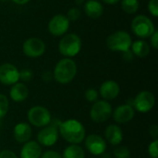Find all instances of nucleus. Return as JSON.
Listing matches in <instances>:
<instances>
[{"instance_id":"obj_1","label":"nucleus","mask_w":158,"mask_h":158,"mask_svg":"<svg viewBox=\"0 0 158 158\" xmlns=\"http://www.w3.org/2000/svg\"><path fill=\"white\" fill-rule=\"evenodd\" d=\"M58 132L62 138L69 143L79 144L85 139V128L81 122L77 119L70 118L60 122Z\"/></svg>"},{"instance_id":"obj_2","label":"nucleus","mask_w":158,"mask_h":158,"mask_svg":"<svg viewBox=\"0 0 158 158\" xmlns=\"http://www.w3.org/2000/svg\"><path fill=\"white\" fill-rule=\"evenodd\" d=\"M77 74V65L71 58L60 59L53 71L54 79L61 84H68L75 78Z\"/></svg>"},{"instance_id":"obj_3","label":"nucleus","mask_w":158,"mask_h":158,"mask_svg":"<svg viewBox=\"0 0 158 158\" xmlns=\"http://www.w3.org/2000/svg\"><path fill=\"white\" fill-rule=\"evenodd\" d=\"M81 49V39L76 33H66L60 39L58 51L65 57L70 58L77 56Z\"/></svg>"},{"instance_id":"obj_4","label":"nucleus","mask_w":158,"mask_h":158,"mask_svg":"<svg viewBox=\"0 0 158 158\" xmlns=\"http://www.w3.org/2000/svg\"><path fill=\"white\" fill-rule=\"evenodd\" d=\"M106 44L111 51L123 53L131 48L132 40L127 31H117L107 36Z\"/></svg>"},{"instance_id":"obj_5","label":"nucleus","mask_w":158,"mask_h":158,"mask_svg":"<svg viewBox=\"0 0 158 158\" xmlns=\"http://www.w3.org/2000/svg\"><path fill=\"white\" fill-rule=\"evenodd\" d=\"M131 31L140 39H146L154 33L156 27L147 16L138 15L131 21Z\"/></svg>"},{"instance_id":"obj_6","label":"nucleus","mask_w":158,"mask_h":158,"mask_svg":"<svg viewBox=\"0 0 158 158\" xmlns=\"http://www.w3.org/2000/svg\"><path fill=\"white\" fill-rule=\"evenodd\" d=\"M28 120L31 125L38 128H44L51 122L50 111L42 106H35L28 111Z\"/></svg>"},{"instance_id":"obj_7","label":"nucleus","mask_w":158,"mask_h":158,"mask_svg":"<svg viewBox=\"0 0 158 158\" xmlns=\"http://www.w3.org/2000/svg\"><path fill=\"white\" fill-rule=\"evenodd\" d=\"M156 100L153 93L149 91L140 92L131 102H128V105L131 106L134 109L141 113H147L153 109Z\"/></svg>"},{"instance_id":"obj_8","label":"nucleus","mask_w":158,"mask_h":158,"mask_svg":"<svg viewBox=\"0 0 158 158\" xmlns=\"http://www.w3.org/2000/svg\"><path fill=\"white\" fill-rule=\"evenodd\" d=\"M56 123H49L47 126L44 127L37 134V143L40 145L44 146H53L58 140L59 132H58V126L59 124L56 125L58 120H56Z\"/></svg>"},{"instance_id":"obj_9","label":"nucleus","mask_w":158,"mask_h":158,"mask_svg":"<svg viewBox=\"0 0 158 158\" xmlns=\"http://www.w3.org/2000/svg\"><path fill=\"white\" fill-rule=\"evenodd\" d=\"M112 115V106L106 100L94 102L90 111V118L95 123H103L106 121Z\"/></svg>"},{"instance_id":"obj_10","label":"nucleus","mask_w":158,"mask_h":158,"mask_svg":"<svg viewBox=\"0 0 158 158\" xmlns=\"http://www.w3.org/2000/svg\"><path fill=\"white\" fill-rule=\"evenodd\" d=\"M23 54L31 58H36L43 56L45 52V44L37 37L27 39L22 44Z\"/></svg>"},{"instance_id":"obj_11","label":"nucleus","mask_w":158,"mask_h":158,"mask_svg":"<svg viewBox=\"0 0 158 158\" xmlns=\"http://www.w3.org/2000/svg\"><path fill=\"white\" fill-rule=\"evenodd\" d=\"M70 25V21L65 15L57 14L55 15L48 22V31L49 32L56 36L60 37L67 33Z\"/></svg>"},{"instance_id":"obj_12","label":"nucleus","mask_w":158,"mask_h":158,"mask_svg":"<svg viewBox=\"0 0 158 158\" xmlns=\"http://www.w3.org/2000/svg\"><path fill=\"white\" fill-rule=\"evenodd\" d=\"M19 80V70L10 63L0 66V82L5 85H13Z\"/></svg>"},{"instance_id":"obj_13","label":"nucleus","mask_w":158,"mask_h":158,"mask_svg":"<svg viewBox=\"0 0 158 158\" xmlns=\"http://www.w3.org/2000/svg\"><path fill=\"white\" fill-rule=\"evenodd\" d=\"M85 147L92 155L101 156L105 154L107 146L103 137L97 134H91L85 138Z\"/></svg>"},{"instance_id":"obj_14","label":"nucleus","mask_w":158,"mask_h":158,"mask_svg":"<svg viewBox=\"0 0 158 158\" xmlns=\"http://www.w3.org/2000/svg\"><path fill=\"white\" fill-rule=\"evenodd\" d=\"M134 115H135L134 108L131 106L125 104V105L118 106L115 109L113 114V118L117 123L124 124L130 122L134 118Z\"/></svg>"},{"instance_id":"obj_15","label":"nucleus","mask_w":158,"mask_h":158,"mask_svg":"<svg viewBox=\"0 0 158 158\" xmlns=\"http://www.w3.org/2000/svg\"><path fill=\"white\" fill-rule=\"evenodd\" d=\"M119 85L115 81H106L102 83L100 87V95L106 100V101H111L118 97L119 94Z\"/></svg>"},{"instance_id":"obj_16","label":"nucleus","mask_w":158,"mask_h":158,"mask_svg":"<svg viewBox=\"0 0 158 158\" xmlns=\"http://www.w3.org/2000/svg\"><path fill=\"white\" fill-rule=\"evenodd\" d=\"M31 133H32L31 128L27 123L20 122L14 127V131H13L14 139L19 143H25L29 142V140L31 137Z\"/></svg>"},{"instance_id":"obj_17","label":"nucleus","mask_w":158,"mask_h":158,"mask_svg":"<svg viewBox=\"0 0 158 158\" xmlns=\"http://www.w3.org/2000/svg\"><path fill=\"white\" fill-rule=\"evenodd\" d=\"M42 147L35 141H29L24 143L20 151V158H40Z\"/></svg>"},{"instance_id":"obj_18","label":"nucleus","mask_w":158,"mask_h":158,"mask_svg":"<svg viewBox=\"0 0 158 158\" xmlns=\"http://www.w3.org/2000/svg\"><path fill=\"white\" fill-rule=\"evenodd\" d=\"M105 137L112 145H118L123 141V132L118 125L111 124L106 127L105 131Z\"/></svg>"},{"instance_id":"obj_19","label":"nucleus","mask_w":158,"mask_h":158,"mask_svg":"<svg viewBox=\"0 0 158 158\" xmlns=\"http://www.w3.org/2000/svg\"><path fill=\"white\" fill-rule=\"evenodd\" d=\"M84 12L89 18L96 19L104 14V6L97 0H87L84 3Z\"/></svg>"},{"instance_id":"obj_20","label":"nucleus","mask_w":158,"mask_h":158,"mask_svg":"<svg viewBox=\"0 0 158 158\" xmlns=\"http://www.w3.org/2000/svg\"><path fill=\"white\" fill-rule=\"evenodd\" d=\"M28 95H29V90L27 86L22 82H16L15 84H13L9 92V96L11 100L17 103L25 101Z\"/></svg>"},{"instance_id":"obj_21","label":"nucleus","mask_w":158,"mask_h":158,"mask_svg":"<svg viewBox=\"0 0 158 158\" xmlns=\"http://www.w3.org/2000/svg\"><path fill=\"white\" fill-rule=\"evenodd\" d=\"M131 48L133 55L138 57H145L150 53V45L143 39L132 42Z\"/></svg>"},{"instance_id":"obj_22","label":"nucleus","mask_w":158,"mask_h":158,"mask_svg":"<svg viewBox=\"0 0 158 158\" xmlns=\"http://www.w3.org/2000/svg\"><path fill=\"white\" fill-rule=\"evenodd\" d=\"M62 158H85V153L80 145L71 144L64 150Z\"/></svg>"},{"instance_id":"obj_23","label":"nucleus","mask_w":158,"mask_h":158,"mask_svg":"<svg viewBox=\"0 0 158 158\" xmlns=\"http://www.w3.org/2000/svg\"><path fill=\"white\" fill-rule=\"evenodd\" d=\"M121 8L127 14H134L138 11L140 6L139 0H120Z\"/></svg>"},{"instance_id":"obj_24","label":"nucleus","mask_w":158,"mask_h":158,"mask_svg":"<svg viewBox=\"0 0 158 158\" xmlns=\"http://www.w3.org/2000/svg\"><path fill=\"white\" fill-rule=\"evenodd\" d=\"M114 156L116 158H130L131 151L126 146H118L114 150Z\"/></svg>"},{"instance_id":"obj_25","label":"nucleus","mask_w":158,"mask_h":158,"mask_svg":"<svg viewBox=\"0 0 158 158\" xmlns=\"http://www.w3.org/2000/svg\"><path fill=\"white\" fill-rule=\"evenodd\" d=\"M8 111V100L6 95L0 94V119L3 118Z\"/></svg>"},{"instance_id":"obj_26","label":"nucleus","mask_w":158,"mask_h":158,"mask_svg":"<svg viewBox=\"0 0 158 158\" xmlns=\"http://www.w3.org/2000/svg\"><path fill=\"white\" fill-rule=\"evenodd\" d=\"M81 15V12L80 8L77 7V6H74V7H71L68 11L66 17L68 18V19L69 21H76V20H78L80 19Z\"/></svg>"},{"instance_id":"obj_27","label":"nucleus","mask_w":158,"mask_h":158,"mask_svg":"<svg viewBox=\"0 0 158 158\" xmlns=\"http://www.w3.org/2000/svg\"><path fill=\"white\" fill-rule=\"evenodd\" d=\"M84 97L88 102H91V103L96 102L98 99V92L94 88H90V89L86 90V92L84 94Z\"/></svg>"},{"instance_id":"obj_28","label":"nucleus","mask_w":158,"mask_h":158,"mask_svg":"<svg viewBox=\"0 0 158 158\" xmlns=\"http://www.w3.org/2000/svg\"><path fill=\"white\" fill-rule=\"evenodd\" d=\"M148 154L152 158L158 157V140H154L148 146Z\"/></svg>"},{"instance_id":"obj_29","label":"nucleus","mask_w":158,"mask_h":158,"mask_svg":"<svg viewBox=\"0 0 158 158\" xmlns=\"http://www.w3.org/2000/svg\"><path fill=\"white\" fill-rule=\"evenodd\" d=\"M147 7L152 16L158 17V0H149Z\"/></svg>"},{"instance_id":"obj_30","label":"nucleus","mask_w":158,"mask_h":158,"mask_svg":"<svg viewBox=\"0 0 158 158\" xmlns=\"http://www.w3.org/2000/svg\"><path fill=\"white\" fill-rule=\"evenodd\" d=\"M33 77V73L29 69H24L19 71V80L22 81H30Z\"/></svg>"},{"instance_id":"obj_31","label":"nucleus","mask_w":158,"mask_h":158,"mask_svg":"<svg viewBox=\"0 0 158 158\" xmlns=\"http://www.w3.org/2000/svg\"><path fill=\"white\" fill-rule=\"evenodd\" d=\"M40 158H62V156L59 153L53 151V150H50V151L44 152Z\"/></svg>"},{"instance_id":"obj_32","label":"nucleus","mask_w":158,"mask_h":158,"mask_svg":"<svg viewBox=\"0 0 158 158\" xmlns=\"http://www.w3.org/2000/svg\"><path fill=\"white\" fill-rule=\"evenodd\" d=\"M150 42H151V45L153 46L154 49H157L158 48V31L156 30L154 31V33L150 36Z\"/></svg>"},{"instance_id":"obj_33","label":"nucleus","mask_w":158,"mask_h":158,"mask_svg":"<svg viewBox=\"0 0 158 158\" xmlns=\"http://www.w3.org/2000/svg\"><path fill=\"white\" fill-rule=\"evenodd\" d=\"M0 158H18V156L10 150H3L0 152Z\"/></svg>"},{"instance_id":"obj_34","label":"nucleus","mask_w":158,"mask_h":158,"mask_svg":"<svg viewBox=\"0 0 158 158\" xmlns=\"http://www.w3.org/2000/svg\"><path fill=\"white\" fill-rule=\"evenodd\" d=\"M42 79L45 82H49L51 81L53 79H54V75H53V72L49 71V70H46V71H44L43 74H42Z\"/></svg>"},{"instance_id":"obj_35","label":"nucleus","mask_w":158,"mask_h":158,"mask_svg":"<svg viewBox=\"0 0 158 158\" xmlns=\"http://www.w3.org/2000/svg\"><path fill=\"white\" fill-rule=\"evenodd\" d=\"M122 56H123V59H124V60H126V61L130 62V61H131V60L133 59L134 55H133V53L131 52V50H130V49H129V50H127V51L123 52Z\"/></svg>"},{"instance_id":"obj_36","label":"nucleus","mask_w":158,"mask_h":158,"mask_svg":"<svg viewBox=\"0 0 158 158\" xmlns=\"http://www.w3.org/2000/svg\"><path fill=\"white\" fill-rule=\"evenodd\" d=\"M150 135L154 138V140H157L158 136V127L156 125H152L149 129Z\"/></svg>"},{"instance_id":"obj_37","label":"nucleus","mask_w":158,"mask_h":158,"mask_svg":"<svg viewBox=\"0 0 158 158\" xmlns=\"http://www.w3.org/2000/svg\"><path fill=\"white\" fill-rule=\"evenodd\" d=\"M13 3H15V4H17V5H25V4H27V3H29L31 0H11Z\"/></svg>"},{"instance_id":"obj_38","label":"nucleus","mask_w":158,"mask_h":158,"mask_svg":"<svg viewBox=\"0 0 158 158\" xmlns=\"http://www.w3.org/2000/svg\"><path fill=\"white\" fill-rule=\"evenodd\" d=\"M102 1L107 5H115V4H118L120 0H102Z\"/></svg>"},{"instance_id":"obj_39","label":"nucleus","mask_w":158,"mask_h":158,"mask_svg":"<svg viewBox=\"0 0 158 158\" xmlns=\"http://www.w3.org/2000/svg\"><path fill=\"white\" fill-rule=\"evenodd\" d=\"M75 2H76V3H77L78 5H80V4H81V3L83 2V0H76Z\"/></svg>"},{"instance_id":"obj_40","label":"nucleus","mask_w":158,"mask_h":158,"mask_svg":"<svg viewBox=\"0 0 158 158\" xmlns=\"http://www.w3.org/2000/svg\"><path fill=\"white\" fill-rule=\"evenodd\" d=\"M0 125H1V123H0Z\"/></svg>"}]
</instances>
